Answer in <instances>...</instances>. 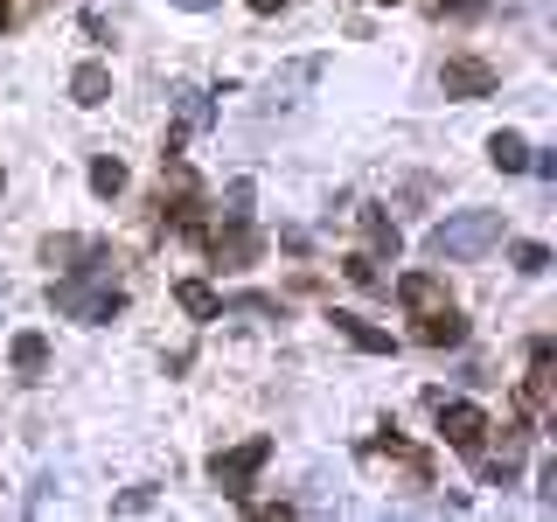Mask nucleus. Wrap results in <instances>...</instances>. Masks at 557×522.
<instances>
[{
	"label": "nucleus",
	"mask_w": 557,
	"mask_h": 522,
	"mask_svg": "<svg viewBox=\"0 0 557 522\" xmlns=\"http://www.w3.org/2000/svg\"><path fill=\"white\" fill-rule=\"evenodd\" d=\"M216 258H223V265H251V258H258V231H251V223H231V231H223L216 237Z\"/></svg>",
	"instance_id": "obj_9"
},
{
	"label": "nucleus",
	"mask_w": 557,
	"mask_h": 522,
	"mask_svg": "<svg viewBox=\"0 0 557 522\" xmlns=\"http://www.w3.org/2000/svg\"><path fill=\"white\" fill-rule=\"evenodd\" d=\"M8 22H14V0H0V35H8Z\"/></svg>",
	"instance_id": "obj_23"
},
{
	"label": "nucleus",
	"mask_w": 557,
	"mask_h": 522,
	"mask_svg": "<svg viewBox=\"0 0 557 522\" xmlns=\"http://www.w3.org/2000/svg\"><path fill=\"white\" fill-rule=\"evenodd\" d=\"M544 265H550L544 244H516V272H544Z\"/></svg>",
	"instance_id": "obj_18"
},
{
	"label": "nucleus",
	"mask_w": 557,
	"mask_h": 522,
	"mask_svg": "<svg viewBox=\"0 0 557 522\" xmlns=\"http://www.w3.org/2000/svg\"><path fill=\"white\" fill-rule=\"evenodd\" d=\"M244 8H251V14H278V8H286V0H244Z\"/></svg>",
	"instance_id": "obj_21"
},
{
	"label": "nucleus",
	"mask_w": 557,
	"mask_h": 522,
	"mask_svg": "<svg viewBox=\"0 0 557 522\" xmlns=\"http://www.w3.org/2000/svg\"><path fill=\"white\" fill-rule=\"evenodd\" d=\"M237 216H251V182H231V188H223V223H237Z\"/></svg>",
	"instance_id": "obj_17"
},
{
	"label": "nucleus",
	"mask_w": 557,
	"mask_h": 522,
	"mask_svg": "<svg viewBox=\"0 0 557 522\" xmlns=\"http://www.w3.org/2000/svg\"><path fill=\"white\" fill-rule=\"evenodd\" d=\"M440 84H446V98H487V91H495V63H481V57H446Z\"/></svg>",
	"instance_id": "obj_5"
},
{
	"label": "nucleus",
	"mask_w": 557,
	"mask_h": 522,
	"mask_svg": "<svg viewBox=\"0 0 557 522\" xmlns=\"http://www.w3.org/2000/svg\"><path fill=\"white\" fill-rule=\"evenodd\" d=\"M362 231H370V244H376L383 258H397V244H405V237H397V223L383 216V209H362Z\"/></svg>",
	"instance_id": "obj_15"
},
{
	"label": "nucleus",
	"mask_w": 557,
	"mask_h": 522,
	"mask_svg": "<svg viewBox=\"0 0 557 522\" xmlns=\"http://www.w3.org/2000/svg\"><path fill=\"white\" fill-rule=\"evenodd\" d=\"M91 188H98L104 202H112L119 188H126V161H112V153H104V161H91Z\"/></svg>",
	"instance_id": "obj_16"
},
{
	"label": "nucleus",
	"mask_w": 557,
	"mask_h": 522,
	"mask_svg": "<svg viewBox=\"0 0 557 522\" xmlns=\"http://www.w3.org/2000/svg\"><path fill=\"white\" fill-rule=\"evenodd\" d=\"M397 300H405L411 313H425V307H440L446 293H440V278H432V272H405V278H397Z\"/></svg>",
	"instance_id": "obj_11"
},
{
	"label": "nucleus",
	"mask_w": 557,
	"mask_h": 522,
	"mask_svg": "<svg viewBox=\"0 0 557 522\" xmlns=\"http://www.w3.org/2000/svg\"><path fill=\"white\" fill-rule=\"evenodd\" d=\"M432 411H440V432H446V446H460V452H481V432H487V411H481V405H446V390H432Z\"/></svg>",
	"instance_id": "obj_4"
},
{
	"label": "nucleus",
	"mask_w": 557,
	"mask_h": 522,
	"mask_svg": "<svg viewBox=\"0 0 557 522\" xmlns=\"http://www.w3.org/2000/svg\"><path fill=\"white\" fill-rule=\"evenodd\" d=\"M335 327H342V335L362 348V356H391V335H383V327H370L362 313H335Z\"/></svg>",
	"instance_id": "obj_12"
},
{
	"label": "nucleus",
	"mask_w": 557,
	"mask_h": 522,
	"mask_svg": "<svg viewBox=\"0 0 557 522\" xmlns=\"http://www.w3.org/2000/svg\"><path fill=\"white\" fill-rule=\"evenodd\" d=\"M112 509H119V515H147V509H153V487H133V495H119Z\"/></svg>",
	"instance_id": "obj_19"
},
{
	"label": "nucleus",
	"mask_w": 557,
	"mask_h": 522,
	"mask_svg": "<svg viewBox=\"0 0 557 522\" xmlns=\"http://www.w3.org/2000/svg\"><path fill=\"white\" fill-rule=\"evenodd\" d=\"M418 341H425V348H460L467 341V313L460 307H425V321H418Z\"/></svg>",
	"instance_id": "obj_6"
},
{
	"label": "nucleus",
	"mask_w": 557,
	"mask_h": 522,
	"mask_svg": "<svg viewBox=\"0 0 557 522\" xmlns=\"http://www.w3.org/2000/svg\"><path fill=\"white\" fill-rule=\"evenodd\" d=\"M70 98H77V104H104V98H112V70H104V63H77V70H70Z\"/></svg>",
	"instance_id": "obj_8"
},
{
	"label": "nucleus",
	"mask_w": 557,
	"mask_h": 522,
	"mask_svg": "<svg viewBox=\"0 0 557 522\" xmlns=\"http://www.w3.org/2000/svg\"><path fill=\"white\" fill-rule=\"evenodd\" d=\"M425 244H432V258H481L487 244H502V209H460Z\"/></svg>",
	"instance_id": "obj_1"
},
{
	"label": "nucleus",
	"mask_w": 557,
	"mask_h": 522,
	"mask_svg": "<svg viewBox=\"0 0 557 522\" xmlns=\"http://www.w3.org/2000/svg\"><path fill=\"white\" fill-rule=\"evenodd\" d=\"M348 278H356V286H376V258H348V265H342Z\"/></svg>",
	"instance_id": "obj_20"
},
{
	"label": "nucleus",
	"mask_w": 557,
	"mask_h": 522,
	"mask_svg": "<svg viewBox=\"0 0 557 522\" xmlns=\"http://www.w3.org/2000/svg\"><path fill=\"white\" fill-rule=\"evenodd\" d=\"M174 98H182V126H174V133H168V153H174V147H182V139H188V133H196V126H209V98L196 91V84H182V91H174Z\"/></svg>",
	"instance_id": "obj_10"
},
{
	"label": "nucleus",
	"mask_w": 557,
	"mask_h": 522,
	"mask_svg": "<svg viewBox=\"0 0 557 522\" xmlns=\"http://www.w3.org/2000/svg\"><path fill=\"white\" fill-rule=\"evenodd\" d=\"M174 307H182L188 321H223V300L202 286V278H182V286H174Z\"/></svg>",
	"instance_id": "obj_7"
},
{
	"label": "nucleus",
	"mask_w": 557,
	"mask_h": 522,
	"mask_svg": "<svg viewBox=\"0 0 557 522\" xmlns=\"http://www.w3.org/2000/svg\"><path fill=\"white\" fill-rule=\"evenodd\" d=\"M14 370H22L28 383H42L49 376V341L42 335H14Z\"/></svg>",
	"instance_id": "obj_14"
},
{
	"label": "nucleus",
	"mask_w": 557,
	"mask_h": 522,
	"mask_svg": "<svg viewBox=\"0 0 557 522\" xmlns=\"http://www.w3.org/2000/svg\"><path fill=\"white\" fill-rule=\"evenodd\" d=\"M174 8H196L202 14V8H216V0H174Z\"/></svg>",
	"instance_id": "obj_24"
},
{
	"label": "nucleus",
	"mask_w": 557,
	"mask_h": 522,
	"mask_svg": "<svg viewBox=\"0 0 557 522\" xmlns=\"http://www.w3.org/2000/svg\"><path fill=\"white\" fill-rule=\"evenodd\" d=\"M474 8H487V0H446V14H474Z\"/></svg>",
	"instance_id": "obj_22"
},
{
	"label": "nucleus",
	"mask_w": 557,
	"mask_h": 522,
	"mask_svg": "<svg viewBox=\"0 0 557 522\" xmlns=\"http://www.w3.org/2000/svg\"><path fill=\"white\" fill-rule=\"evenodd\" d=\"M487 161H495L502 174H522V167H530V139H522V133H495V139H487Z\"/></svg>",
	"instance_id": "obj_13"
},
{
	"label": "nucleus",
	"mask_w": 557,
	"mask_h": 522,
	"mask_svg": "<svg viewBox=\"0 0 557 522\" xmlns=\"http://www.w3.org/2000/svg\"><path fill=\"white\" fill-rule=\"evenodd\" d=\"M265 460H272V439H244V446H231V452H216V460H209V481H216L223 495H244Z\"/></svg>",
	"instance_id": "obj_3"
},
{
	"label": "nucleus",
	"mask_w": 557,
	"mask_h": 522,
	"mask_svg": "<svg viewBox=\"0 0 557 522\" xmlns=\"http://www.w3.org/2000/svg\"><path fill=\"white\" fill-rule=\"evenodd\" d=\"M49 307L57 313H70V321H112L119 307H126V293L112 286V278H57V286H49Z\"/></svg>",
	"instance_id": "obj_2"
}]
</instances>
